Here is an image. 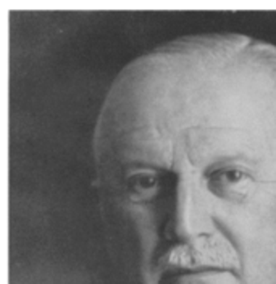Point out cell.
<instances>
[{"label":"cell","mask_w":276,"mask_h":284,"mask_svg":"<svg viewBox=\"0 0 276 284\" xmlns=\"http://www.w3.org/2000/svg\"><path fill=\"white\" fill-rule=\"evenodd\" d=\"M92 153L137 229L145 284H276L274 45L213 32L137 56Z\"/></svg>","instance_id":"cell-1"}]
</instances>
